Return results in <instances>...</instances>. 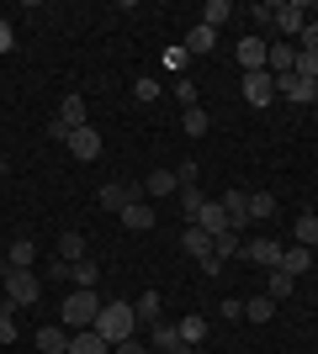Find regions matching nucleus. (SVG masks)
<instances>
[{"instance_id": "ddd939ff", "label": "nucleus", "mask_w": 318, "mask_h": 354, "mask_svg": "<svg viewBox=\"0 0 318 354\" xmlns=\"http://www.w3.org/2000/svg\"><path fill=\"white\" fill-rule=\"evenodd\" d=\"M239 64H244V74L265 69V37H239Z\"/></svg>"}, {"instance_id": "72a5a7b5", "label": "nucleus", "mask_w": 318, "mask_h": 354, "mask_svg": "<svg viewBox=\"0 0 318 354\" xmlns=\"http://www.w3.org/2000/svg\"><path fill=\"white\" fill-rule=\"evenodd\" d=\"M133 101H159V80H149V74L133 80Z\"/></svg>"}, {"instance_id": "f8f14e48", "label": "nucleus", "mask_w": 318, "mask_h": 354, "mask_svg": "<svg viewBox=\"0 0 318 354\" xmlns=\"http://www.w3.org/2000/svg\"><path fill=\"white\" fill-rule=\"evenodd\" d=\"M186 53H191V59H207V53H212V48H218V32H212V27H202V21H197V27H191V32H186Z\"/></svg>"}, {"instance_id": "b1692460", "label": "nucleus", "mask_w": 318, "mask_h": 354, "mask_svg": "<svg viewBox=\"0 0 318 354\" xmlns=\"http://www.w3.org/2000/svg\"><path fill=\"white\" fill-rule=\"evenodd\" d=\"M292 291H297V275H287V270H271V286H265V296H271L276 307H281Z\"/></svg>"}, {"instance_id": "a19ab883", "label": "nucleus", "mask_w": 318, "mask_h": 354, "mask_svg": "<svg viewBox=\"0 0 318 354\" xmlns=\"http://www.w3.org/2000/svg\"><path fill=\"white\" fill-rule=\"evenodd\" d=\"M202 265V275H223V259H218V254H207V259H197Z\"/></svg>"}, {"instance_id": "4c0bfd02", "label": "nucleus", "mask_w": 318, "mask_h": 354, "mask_svg": "<svg viewBox=\"0 0 318 354\" xmlns=\"http://www.w3.org/2000/svg\"><path fill=\"white\" fill-rule=\"evenodd\" d=\"M11 48H16V27L0 16V53H11Z\"/></svg>"}, {"instance_id": "39448f33", "label": "nucleus", "mask_w": 318, "mask_h": 354, "mask_svg": "<svg viewBox=\"0 0 318 354\" xmlns=\"http://www.w3.org/2000/svg\"><path fill=\"white\" fill-rule=\"evenodd\" d=\"M106 212H122V207H133V201H143V180L138 185H127V180H112V185H101V196H96Z\"/></svg>"}, {"instance_id": "9b49d317", "label": "nucleus", "mask_w": 318, "mask_h": 354, "mask_svg": "<svg viewBox=\"0 0 318 354\" xmlns=\"http://www.w3.org/2000/svg\"><path fill=\"white\" fill-rule=\"evenodd\" d=\"M117 217H122L127 233H149V227H154V207H149V201H133V207H122Z\"/></svg>"}, {"instance_id": "2f4dec72", "label": "nucleus", "mask_w": 318, "mask_h": 354, "mask_svg": "<svg viewBox=\"0 0 318 354\" xmlns=\"http://www.w3.org/2000/svg\"><path fill=\"white\" fill-rule=\"evenodd\" d=\"M175 328H181V339L191 344V349H197V344L207 339V317H181V323H175Z\"/></svg>"}, {"instance_id": "0eeeda50", "label": "nucleus", "mask_w": 318, "mask_h": 354, "mask_svg": "<svg viewBox=\"0 0 318 354\" xmlns=\"http://www.w3.org/2000/svg\"><path fill=\"white\" fill-rule=\"evenodd\" d=\"M244 101L255 106V111H265V106H276V80L265 69L260 74H244Z\"/></svg>"}, {"instance_id": "c756f323", "label": "nucleus", "mask_w": 318, "mask_h": 354, "mask_svg": "<svg viewBox=\"0 0 318 354\" xmlns=\"http://www.w3.org/2000/svg\"><path fill=\"white\" fill-rule=\"evenodd\" d=\"M228 16H233V6H228V0H207V6H202V27H212V32H218V27L228 21Z\"/></svg>"}, {"instance_id": "6e6552de", "label": "nucleus", "mask_w": 318, "mask_h": 354, "mask_svg": "<svg viewBox=\"0 0 318 354\" xmlns=\"http://www.w3.org/2000/svg\"><path fill=\"white\" fill-rule=\"evenodd\" d=\"M239 259H249V265H260V270H276L281 265V243H276V238H249Z\"/></svg>"}, {"instance_id": "f3484780", "label": "nucleus", "mask_w": 318, "mask_h": 354, "mask_svg": "<svg viewBox=\"0 0 318 354\" xmlns=\"http://www.w3.org/2000/svg\"><path fill=\"white\" fill-rule=\"evenodd\" d=\"M59 259L64 265H80V259H85V233H80V227L59 233Z\"/></svg>"}, {"instance_id": "4be33fe9", "label": "nucleus", "mask_w": 318, "mask_h": 354, "mask_svg": "<svg viewBox=\"0 0 318 354\" xmlns=\"http://www.w3.org/2000/svg\"><path fill=\"white\" fill-rule=\"evenodd\" d=\"M212 254H218V259L228 265V259H239V254H244V238L233 233V227H228V233H218V238H212Z\"/></svg>"}, {"instance_id": "e433bc0d", "label": "nucleus", "mask_w": 318, "mask_h": 354, "mask_svg": "<svg viewBox=\"0 0 318 354\" xmlns=\"http://www.w3.org/2000/svg\"><path fill=\"white\" fill-rule=\"evenodd\" d=\"M175 101H186V106H197V85H191V80H186V74H181V80H175Z\"/></svg>"}, {"instance_id": "412c9836", "label": "nucleus", "mask_w": 318, "mask_h": 354, "mask_svg": "<svg viewBox=\"0 0 318 354\" xmlns=\"http://www.w3.org/2000/svg\"><path fill=\"white\" fill-rule=\"evenodd\" d=\"M181 191V180H175V169H154L149 180H143V196H170Z\"/></svg>"}, {"instance_id": "9d476101", "label": "nucleus", "mask_w": 318, "mask_h": 354, "mask_svg": "<svg viewBox=\"0 0 318 354\" xmlns=\"http://www.w3.org/2000/svg\"><path fill=\"white\" fill-rule=\"evenodd\" d=\"M218 207L228 212V227H233V233L249 222V196H244V191H223V196H218Z\"/></svg>"}, {"instance_id": "58836bf2", "label": "nucleus", "mask_w": 318, "mask_h": 354, "mask_svg": "<svg viewBox=\"0 0 318 354\" xmlns=\"http://www.w3.org/2000/svg\"><path fill=\"white\" fill-rule=\"evenodd\" d=\"M175 180H181V185H197V164L181 159V164H175Z\"/></svg>"}, {"instance_id": "1a4fd4ad", "label": "nucleus", "mask_w": 318, "mask_h": 354, "mask_svg": "<svg viewBox=\"0 0 318 354\" xmlns=\"http://www.w3.org/2000/svg\"><path fill=\"white\" fill-rule=\"evenodd\" d=\"M69 153H75L80 164H91V159H101V133H96L91 122H85V127H75V133H69Z\"/></svg>"}, {"instance_id": "79ce46f5", "label": "nucleus", "mask_w": 318, "mask_h": 354, "mask_svg": "<svg viewBox=\"0 0 318 354\" xmlns=\"http://www.w3.org/2000/svg\"><path fill=\"white\" fill-rule=\"evenodd\" d=\"M112 354H149V349H143V344H138V339H127V344H117V349H112Z\"/></svg>"}, {"instance_id": "20e7f679", "label": "nucleus", "mask_w": 318, "mask_h": 354, "mask_svg": "<svg viewBox=\"0 0 318 354\" xmlns=\"http://www.w3.org/2000/svg\"><path fill=\"white\" fill-rule=\"evenodd\" d=\"M6 296H11L16 307H32V301L43 296V281H37L32 270H6Z\"/></svg>"}, {"instance_id": "7c9ffc66", "label": "nucleus", "mask_w": 318, "mask_h": 354, "mask_svg": "<svg viewBox=\"0 0 318 354\" xmlns=\"http://www.w3.org/2000/svg\"><path fill=\"white\" fill-rule=\"evenodd\" d=\"M133 312H138V317H149V323H165V317H159V312H165V307H159V291H143L133 301Z\"/></svg>"}, {"instance_id": "7ed1b4c3", "label": "nucleus", "mask_w": 318, "mask_h": 354, "mask_svg": "<svg viewBox=\"0 0 318 354\" xmlns=\"http://www.w3.org/2000/svg\"><path fill=\"white\" fill-rule=\"evenodd\" d=\"M271 27L281 32V43H292V37L308 27V6H303V0H281V6H271Z\"/></svg>"}, {"instance_id": "a211bd4d", "label": "nucleus", "mask_w": 318, "mask_h": 354, "mask_svg": "<svg viewBox=\"0 0 318 354\" xmlns=\"http://www.w3.org/2000/svg\"><path fill=\"white\" fill-rule=\"evenodd\" d=\"M181 249L191 254V259H207V254H212V238L202 233L197 222H191V227H181Z\"/></svg>"}, {"instance_id": "ea45409f", "label": "nucleus", "mask_w": 318, "mask_h": 354, "mask_svg": "<svg viewBox=\"0 0 318 354\" xmlns=\"http://www.w3.org/2000/svg\"><path fill=\"white\" fill-rule=\"evenodd\" d=\"M48 138H53V143H69V127H64V122L53 117V122H48Z\"/></svg>"}, {"instance_id": "473e14b6", "label": "nucleus", "mask_w": 318, "mask_h": 354, "mask_svg": "<svg viewBox=\"0 0 318 354\" xmlns=\"http://www.w3.org/2000/svg\"><path fill=\"white\" fill-rule=\"evenodd\" d=\"M207 127H212L207 111H202V106H186V133H191V138H207Z\"/></svg>"}, {"instance_id": "bb28decb", "label": "nucleus", "mask_w": 318, "mask_h": 354, "mask_svg": "<svg viewBox=\"0 0 318 354\" xmlns=\"http://www.w3.org/2000/svg\"><path fill=\"white\" fill-rule=\"evenodd\" d=\"M181 328H175V323H154V349H165V354H175V349H181Z\"/></svg>"}, {"instance_id": "dca6fc26", "label": "nucleus", "mask_w": 318, "mask_h": 354, "mask_svg": "<svg viewBox=\"0 0 318 354\" xmlns=\"http://www.w3.org/2000/svg\"><path fill=\"white\" fill-rule=\"evenodd\" d=\"M69 354H112V344L96 328H85V333H69Z\"/></svg>"}, {"instance_id": "5701e85b", "label": "nucleus", "mask_w": 318, "mask_h": 354, "mask_svg": "<svg viewBox=\"0 0 318 354\" xmlns=\"http://www.w3.org/2000/svg\"><path fill=\"white\" fill-rule=\"evenodd\" d=\"M59 122L69 127V133L85 127V101H80V95H64V101H59Z\"/></svg>"}, {"instance_id": "aec40b11", "label": "nucleus", "mask_w": 318, "mask_h": 354, "mask_svg": "<svg viewBox=\"0 0 318 354\" xmlns=\"http://www.w3.org/2000/svg\"><path fill=\"white\" fill-rule=\"evenodd\" d=\"M6 265H11V270H27V265H37V243H32V238H16L11 249H6Z\"/></svg>"}, {"instance_id": "f03ea898", "label": "nucleus", "mask_w": 318, "mask_h": 354, "mask_svg": "<svg viewBox=\"0 0 318 354\" xmlns=\"http://www.w3.org/2000/svg\"><path fill=\"white\" fill-rule=\"evenodd\" d=\"M101 307H106V301L96 291H80V286H75V291L64 296V307H59V323L69 328V333H85V328H96V312H101Z\"/></svg>"}, {"instance_id": "cd10ccee", "label": "nucleus", "mask_w": 318, "mask_h": 354, "mask_svg": "<svg viewBox=\"0 0 318 354\" xmlns=\"http://www.w3.org/2000/svg\"><path fill=\"white\" fill-rule=\"evenodd\" d=\"M276 217V196L271 191H249V222H265Z\"/></svg>"}, {"instance_id": "393cba45", "label": "nucleus", "mask_w": 318, "mask_h": 354, "mask_svg": "<svg viewBox=\"0 0 318 354\" xmlns=\"http://www.w3.org/2000/svg\"><path fill=\"white\" fill-rule=\"evenodd\" d=\"M181 212H186V222H197L202 217V207H207V196H202V185H181Z\"/></svg>"}, {"instance_id": "c9c22d12", "label": "nucleus", "mask_w": 318, "mask_h": 354, "mask_svg": "<svg viewBox=\"0 0 318 354\" xmlns=\"http://www.w3.org/2000/svg\"><path fill=\"white\" fill-rule=\"evenodd\" d=\"M297 74H303V80H318V53H297Z\"/></svg>"}, {"instance_id": "f257e3e1", "label": "nucleus", "mask_w": 318, "mask_h": 354, "mask_svg": "<svg viewBox=\"0 0 318 354\" xmlns=\"http://www.w3.org/2000/svg\"><path fill=\"white\" fill-rule=\"evenodd\" d=\"M133 328H138V312L127 307V301H106V307L96 312V333H101V339L112 344V349L133 339Z\"/></svg>"}, {"instance_id": "6ab92c4d", "label": "nucleus", "mask_w": 318, "mask_h": 354, "mask_svg": "<svg viewBox=\"0 0 318 354\" xmlns=\"http://www.w3.org/2000/svg\"><path fill=\"white\" fill-rule=\"evenodd\" d=\"M197 227L207 238H218V233H228V212L218 207V201H207V207H202V217H197Z\"/></svg>"}, {"instance_id": "423d86ee", "label": "nucleus", "mask_w": 318, "mask_h": 354, "mask_svg": "<svg viewBox=\"0 0 318 354\" xmlns=\"http://www.w3.org/2000/svg\"><path fill=\"white\" fill-rule=\"evenodd\" d=\"M276 95L292 106H313L318 101V80H303V74H287V80H276Z\"/></svg>"}, {"instance_id": "f704fd0d", "label": "nucleus", "mask_w": 318, "mask_h": 354, "mask_svg": "<svg viewBox=\"0 0 318 354\" xmlns=\"http://www.w3.org/2000/svg\"><path fill=\"white\" fill-rule=\"evenodd\" d=\"M186 64H191V53H186V48H170V53H165V69L175 74V80L186 74Z\"/></svg>"}, {"instance_id": "c85d7f7f", "label": "nucleus", "mask_w": 318, "mask_h": 354, "mask_svg": "<svg viewBox=\"0 0 318 354\" xmlns=\"http://www.w3.org/2000/svg\"><path fill=\"white\" fill-rule=\"evenodd\" d=\"M292 233H297V243H303V249H318V212H303Z\"/></svg>"}, {"instance_id": "4468645a", "label": "nucleus", "mask_w": 318, "mask_h": 354, "mask_svg": "<svg viewBox=\"0 0 318 354\" xmlns=\"http://www.w3.org/2000/svg\"><path fill=\"white\" fill-rule=\"evenodd\" d=\"M32 344H37L43 354H69V328H64V323H53V328H37V339H32Z\"/></svg>"}, {"instance_id": "2eb2a0df", "label": "nucleus", "mask_w": 318, "mask_h": 354, "mask_svg": "<svg viewBox=\"0 0 318 354\" xmlns=\"http://www.w3.org/2000/svg\"><path fill=\"white\" fill-rule=\"evenodd\" d=\"M276 270H287V275H303V270H313V249H303V243H287L281 249V265Z\"/></svg>"}, {"instance_id": "a878e982", "label": "nucleus", "mask_w": 318, "mask_h": 354, "mask_svg": "<svg viewBox=\"0 0 318 354\" xmlns=\"http://www.w3.org/2000/svg\"><path fill=\"white\" fill-rule=\"evenodd\" d=\"M271 317H276L271 296H249V301H244V323H271Z\"/></svg>"}]
</instances>
